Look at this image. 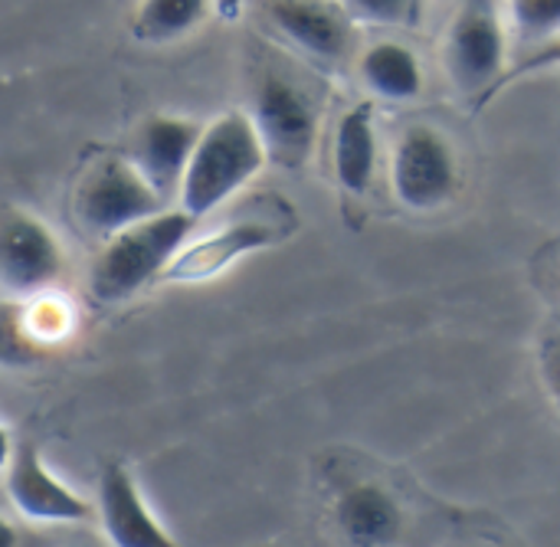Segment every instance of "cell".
I'll return each instance as SVG.
<instances>
[{
    "mask_svg": "<svg viewBox=\"0 0 560 547\" xmlns=\"http://www.w3.org/2000/svg\"><path fill=\"white\" fill-rule=\"evenodd\" d=\"M210 3H213L226 20H236V16H240V7H243V0H210Z\"/></svg>",
    "mask_w": 560,
    "mask_h": 547,
    "instance_id": "20",
    "label": "cell"
},
{
    "mask_svg": "<svg viewBox=\"0 0 560 547\" xmlns=\"http://www.w3.org/2000/svg\"><path fill=\"white\" fill-rule=\"evenodd\" d=\"M66 276V253L56 233L26 210L0 213V292L10 299H39Z\"/></svg>",
    "mask_w": 560,
    "mask_h": 547,
    "instance_id": "5",
    "label": "cell"
},
{
    "mask_svg": "<svg viewBox=\"0 0 560 547\" xmlns=\"http://www.w3.org/2000/svg\"><path fill=\"white\" fill-rule=\"evenodd\" d=\"M413 0H348V7L374 23H404L410 16Z\"/></svg>",
    "mask_w": 560,
    "mask_h": 547,
    "instance_id": "19",
    "label": "cell"
},
{
    "mask_svg": "<svg viewBox=\"0 0 560 547\" xmlns=\"http://www.w3.org/2000/svg\"><path fill=\"white\" fill-rule=\"evenodd\" d=\"M7 463V496L23 519L49 525H75L89 519V502L46 469L36 443H16Z\"/></svg>",
    "mask_w": 560,
    "mask_h": 547,
    "instance_id": "9",
    "label": "cell"
},
{
    "mask_svg": "<svg viewBox=\"0 0 560 547\" xmlns=\"http://www.w3.org/2000/svg\"><path fill=\"white\" fill-rule=\"evenodd\" d=\"M390 181L397 200L413 213H433L446 207L459 190V164L453 144L440 128H407L394 148Z\"/></svg>",
    "mask_w": 560,
    "mask_h": 547,
    "instance_id": "6",
    "label": "cell"
},
{
    "mask_svg": "<svg viewBox=\"0 0 560 547\" xmlns=\"http://www.w3.org/2000/svg\"><path fill=\"white\" fill-rule=\"evenodd\" d=\"M512 23L528 39L555 36L560 26V0H509Z\"/></svg>",
    "mask_w": 560,
    "mask_h": 547,
    "instance_id": "17",
    "label": "cell"
},
{
    "mask_svg": "<svg viewBox=\"0 0 560 547\" xmlns=\"http://www.w3.org/2000/svg\"><path fill=\"white\" fill-rule=\"evenodd\" d=\"M335 522L351 547H390L404 532L400 505L377 486H354L335 505Z\"/></svg>",
    "mask_w": 560,
    "mask_h": 547,
    "instance_id": "14",
    "label": "cell"
},
{
    "mask_svg": "<svg viewBox=\"0 0 560 547\" xmlns=\"http://www.w3.org/2000/svg\"><path fill=\"white\" fill-rule=\"evenodd\" d=\"M200 135V125L177 115H151L135 131V148L128 161L138 167V174L167 200L171 190H177L187 158L194 151V141Z\"/></svg>",
    "mask_w": 560,
    "mask_h": 547,
    "instance_id": "11",
    "label": "cell"
},
{
    "mask_svg": "<svg viewBox=\"0 0 560 547\" xmlns=\"http://www.w3.org/2000/svg\"><path fill=\"white\" fill-rule=\"evenodd\" d=\"M331 164L335 181L348 197H364L371 190L377 174V131L371 102H361L338 118Z\"/></svg>",
    "mask_w": 560,
    "mask_h": 547,
    "instance_id": "13",
    "label": "cell"
},
{
    "mask_svg": "<svg viewBox=\"0 0 560 547\" xmlns=\"http://www.w3.org/2000/svg\"><path fill=\"white\" fill-rule=\"evenodd\" d=\"M266 167V151L246 112H226L200 128L177 184V200L187 217L200 220L240 194Z\"/></svg>",
    "mask_w": 560,
    "mask_h": 547,
    "instance_id": "1",
    "label": "cell"
},
{
    "mask_svg": "<svg viewBox=\"0 0 560 547\" xmlns=\"http://www.w3.org/2000/svg\"><path fill=\"white\" fill-rule=\"evenodd\" d=\"M98 519L112 547H184L154 519L121 463H108L98 476Z\"/></svg>",
    "mask_w": 560,
    "mask_h": 547,
    "instance_id": "10",
    "label": "cell"
},
{
    "mask_svg": "<svg viewBox=\"0 0 560 547\" xmlns=\"http://www.w3.org/2000/svg\"><path fill=\"white\" fill-rule=\"evenodd\" d=\"M246 115L259 135L266 164L282 171H302L308 164L318 141V108L302 85L282 72H266Z\"/></svg>",
    "mask_w": 560,
    "mask_h": 547,
    "instance_id": "3",
    "label": "cell"
},
{
    "mask_svg": "<svg viewBox=\"0 0 560 547\" xmlns=\"http://www.w3.org/2000/svg\"><path fill=\"white\" fill-rule=\"evenodd\" d=\"M75 220L102 243L167 207V200L138 174L128 158H102L75 190Z\"/></svg>",
    "mask_w": 560,
    "mask_h": 547,
    "instance_id": "4",
    "label": "cell"
},
{
    "mask_svg": "<svg viewBox=\"0 0 560 547\" xmlns=\"http://www.w3.org/2000/svg\"><path fill=\"white\" fill-rule=\"evenodd\" d=\"M289 236V230L269 223V220H233L213 233H203L197 240H187L174 259L164 266L158 282H171V286H200L217 279L220 272H226L236 259L249 256V253H262L276 243H282Z\"/></svg>",
    "mask_w": 560,
    "mask_h": 547,
    "instance_id": "8",
    "label": "cell"
},
{
    "mask_svg": "<svg viewBox=\"0 0 560 547\" xmlns=\"http://www.w3.org/2000/svg\"><path fill=\"white\" fill-rule=\"evenodd\" d=\"M269 16L292 46L318 62H341L351 53V23L325 0H272Z\"/></svg>",
    "mask_w": 560,
    "mask_h": 547,
    "instance_id": "12",
    "label": "cell"
},
{
    "mask_svg": "<svg viewBox=\"0 0 560 547\" xmlns=\"http://www.w3.org/2000/svg\"><path fill=\"white\" fill-rule=\"evenodd\" d=\"M505 66V26L495 0H463L446 36V72L463 95H482Z\"/></svg>",
    "mask_w": 560,
    "mask_h": 547,
    "instance_id": "7",
    "label": "cell"
},
{
    "mask_svg": "<svg viewBox=\"0 0 560 547\" xmlns=\"http://www.w3.org/2000/svg\"><path fill=\"white\" fill-rule=\"evenodd\" d=\"M210 7V0H141L131 16V36L148 46L174 43L194 33L207 20Z\"/></svg>",
    "mask_w": 560,
    "mask_h": 547,
    "instance_id": "16",
    "label": "cell"
},
{
    "mask_svg": "<svg viewBox=\"0 0 560 547\" xmlns=\"http://www.w3.org/2000/svg\"><path fill=\"white\" fill-rule=\"evenodd\" d=\"M361 82L384 102H413L423 92V69L410 46L384 39L361 53Z\"/></svg>",
    "mask_w": 560,
    "mask_h": 547,
    "instance_id": "15",
    "label": "cell"
},
{
    "mask_svg": "<svg viewBox=\"0 0 560 547\" xmlns=\"http://www.w3.org/2000/svg\"><path fill=\"white\" fill-rule=\"evenodd\" d=\"M0 547H16V532L7 519H0Z\"/></svg>",
    "mask_w": 560,
    "mask_h": 547,
    "instance_id": "21",
    "label": "cell"
},
{
    "mask_svg": "<svg viewBox=\"0 0 560 547\" xmlns=\"http://www.w3.org/2000/svg\"><path fill=\"white\" fill-rule=\"evenodd\" d=\"M7 459H10V433L0 427V469L7 466Z\"/></svg>",
    "mask_w": 560,
    "mask_h": 547,
    "instance_id": "22",
    "label": "cell"
},
{
    "mask_svg": "<svg viewBox=\"0 0 560 547\" xmlns=\"http://www.w3.org/2000/svg\"><path fill=\"white\" fill-rule=\"evenodd\" d=\"M194 226V217L164 207L161 213L108 236L92 266V295L105 305H118L158 282L174 253L190 240Z\"/></svg>",
    "mask_w": 560,
    "mask_h": 547,
    "instance_id": "2",
    "label": "cell"
},
{
    "mask_svg": "<svg viewBox=\"0 0 560 547\" xmlns=\"http://www.w3.org/2000/svg\"><path fill=\"white\" fill-rule=\"evenodd\" d=\"M36 358V335H30L20 318H10L7 309H0V361L7 364H26Z\"/></svg>",
    "mask_w": 560,
    "mask_h": 547,
    "instance_id": "18",
    "label": "cell"
}]
</instances>
